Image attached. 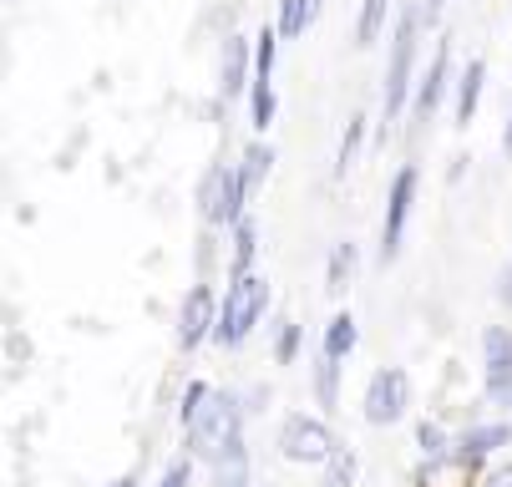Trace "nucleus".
Masks as SVG:
<instances>
[{
  "instance_id": "nucleus-1",
  "label": "nucleus",
  "mask_w": 512,
  "mask_h": 487,
  "mask_svg": "<svg viewBox=\"0 0 512 487\" xmlns=\"http://www.w3.org/2000/svg\"><path fill=\"white\" fill-rule=\"evenodd\" d=\"M426 6H401L396 31H391V56H386V92H381V137L401 122L406 102H411V72H416V51H421V31H426Z\"/></svg>"
},
{
  "instance_id": "nucleus-2",
  "label": "nucleus",
  "mask_w": 512,
  "mask_h": 487,
  "mask_svg": "<svg viewBox=\"0 0 512 487\" xmlns=\"http://www.w3.org/2000/svg\"><path fill=\"white\" fill-rule=\"evenodd\" d=\"M188 452L203 457L208 467L229 462V457H244V406L224 391H213L208 406L188 422Z\"/></svg>"
},
{
  "instance_id": "nucleus-3",
  "label": "nucleus",
  "mask_w": 512,
  "mask_h": 487,
  "mask_svg": "<svg viewBox=\"0 0 512 487\" xmlns=\"http://www.w3.org/2000/svg\"><path fill=\"white\" fill-rule=\"evenodd\" d=\"M264 310H269V285L259 280L254 269H249V274H234L229 295H224V310H218L213 340H218V345H244V340L259 330Z\"/></svg>"
},
{
  "instance_id": "nucleus-4",
  "label": "nucleus",
  "mask_w": 512,
  "mask_h": 487,
  "mask_svg": "<svg viewBox=\"0 0 512 487\" xmlns=\"http://www.w3.org/2000/svg\"><path fill=\"white\" fill-rule=\"evenodd\" d=\"M193 203H198V219L208 229H224V224L234 229L244 219V208H249V193L239 188V168L234 163H208V173L198 178Z\"/></svg>"
},
{
  "instance_id": "nucleus-5",
  "label": "nucleus",
  "mask_w": 512,
  "mask_h": 487,
  "mask_svg": "<svg viewBox=\"0 0 512 487\" xmlns=\"http://www.w3.org/2000/svg\"><path fill=\"white\" fill-rule=\"evenodd\" d=\"M279 31L264 26L254 36V82H249V127L254 132H269L274 117H279V97H274V56H279Z\"/></svg>"
},
{
  "instance_id": "nucleus-6",
  "label": "nucleus",
  "mask_w": 512,
  "mask_h": 487,
  "mask_svg": "<svg viewBox=\"0 0 512 487\" xmlns=\"http://www.w3.org/2000/svg\"><path fill=\"white\" fill-rule=\"evenodd\" d=\"M340 452V437L315 422V416H289L279 427V457L284 462H300V467H315V462H330Z\"/></svg>"
},
{
  "instance_id": "nucleus-7",
  "label": "nucleus",
  "mask_w": 512,
  "mask_h": 487,
  "mask_svg": "<svg viewBox=\"0 0 512 487\" xmlns=\"http://www.w3.org/2000/svg\"><path fill=\"white\" fill-rule=\"evenodd\" d=\"M411 411V376L401 366H381L365 381V422L371 427H396Z\"/></svg>"
},
{
  "instance_id": "nucleus-8",
  "label": "nucleus",
  "mask_w": 512,
  "mask_h": 487,
  "mask_svg": "<svg viewBox=\"0 0 512 487\" xmlns=\"http://www.w3.org/2000/svg\"><path fill=\"white\" fill-rule=\"evenodd\" d=\"M416 188H421V168H416V163L396 168L391 193H386V224H381V264H391V259L401 254V239H406V224H411V208H416Z\"/></svg>"
},
{
  "instance_id": "nucleus-9",
  "label": "nucleus",
  "mask_w": 512,
  "mask_h": 487,
  "mask_svg": "<svg viewBox=\"0 0 512 487\" xmlns=\"http://www.w3.org/2000/svg\"><path fill=\"white\" fill-rule=\"evenodd\" d=\"M218 310H224V300L213 295L208 280H198L183 295V305H178V345H183V351H198V345L218 330Z\"/></svg>"
},
{
  "instance_id": "nucleus-10",
  "label": "nucleus",
  "mask_w": 512,
  "mask_h": 487,
  "mask_svg": "<svg viewBox=\"0 0 512 487\" xmlns=\"http://www.w3.org/2000/svg\"><path fill=\"white\" fill-rule=\"evenodd\" d=\"M249 82H254V41L244 31H229L218 46V102L249 97Z\"/></svg>"
},
{
  "instance_id": "nucleus-11",
  "label": "nucleus",
  "mask_w": 512,
  "mask_h": 487,
  "mask_svg": "<svg viewBox=\"0 0 512 487\" xmlns=\"http://www.w3.org/2000/svg\"><path fill=\"white\" fill-rule=\"evenodd\" d=\"M447 92H452V36L431 51L426 72H421V82H416V97H411L416 122H431V117H436V107L447 102Z\"/></svg>"
},
{
  "instance_id": "nucleus-12",
  "label": "nucleus",
  "mask_w": 512,
  "mask_h": 487,
  "mask_svg": "<svg viewBox=\"0 0 512 487\" xmlns=\"http://www.w3.org/2000/svg\"><path fill=\"white\" fill-rule=\"evenodd\" d=\"M512 442V427L507 422H482V427H467L462 437H457V457H467L472 467L477 462H487L497 447H507Z\"/></svg>"
},
{
  "instance_id": "nucleus-13",
  "label": "nucleus",
  "mask_w": 512,
  "mask_h": 487,
  "mask_svg": "<svg viewBox=\"0 0 512 487\" xmlns=\"http://www.w3.org/2000/svg\"><path fill=\"white\" fill-rule=\"evenodd\" d=\"M482 87H487V61H467L462 72H457V102H452V117H457V127H467L472 117H477V102H482Z\"/></svg>"
},
{
  "instance_id": "nucleus-14",
  "label": "nucleus",
  "mask_w": 512,
  "mask_h": 487,
  "mask_svg": "<svg viewBox=\"0 0 512 487\" xmlns=\"http://www.w3.org/2000/svg\"><path fill=\"white\" fill-rule=\"evenodd\" d=\"M421 487H472V462H467V457L452 462V452H447V457H426Z\"/></svg>"
},
{
  "instance_id": "nucleus-15",
  "label": "nucleus",
  "mask_w": 512,
  "mask_h": 487,
  "mask_svg": "<svg viewBox=\"0 0 512 487\" xmlns=\"http://www.w3.org/2000/svg\"><path fill=\"white\" fill-rule=\"evenodd\" d=\"M234 168H239V188L254 198V193L264 188V178L274 173V148H269V143H249V148H244V158H239Z\"/></svg>"
},
{
  "instance_id": "nucleus-16",
  "label": "nucleus",
  "mask_w": 512,
  "mask_h": 487,
  "mask_svg": "<svg viewBox=\"0 0 512 487\" xmlns=\"http://www.w3.org/2000/svg\"><path fill=\"white\" fill-rule=\"evenodd\" d=\"M391 16V0H360V16H355V51H371L386 31Z\"/></svg>"
},
{
  "instance_id": "nucleus-17",
  "label": "nucleus",
  "mask_w": 512,
  "mask_h": 487,
  "mask_svg": "<svg viewBox=\"0 0 512 487\" xmlns=\"http://www.w3.org/2000/svg\"><path fill=\"white\" fill-rule=\"evenodd\" d=\"M355 340H360V325H355V315H345V310H340V315H330V325H325V340H320V351H325V356H340V361H345V356L355 351Z\"/></svg>"
},
{
  "instance_id": "nucleus-18",
  "label": "nucleus",
  "mask_w": 512,
  "mask_h": 487,
  "mask_svg": "<svg viewBox=\"0 0 512 487\" xmlns=\"http://www.w3.org/2000/svg\"><path fill=\"white\" fill-rule=\"evenodd\" d=\"M254 254H259V224L244 214V219L234 224V259H229V280H234V274H249V269H254Z\"/></svg>"
},
{
  "instance_id": "nucleus-19",
  "label": "nucleus",
  "mask_w": 512,
  "mask_h": 487,
  "mask_svg": "<svg viewBox=\"0 0 512 487\" xmlns=\"http://www.w3.org/2000/svg\"><path fill=\"white\" fill-rule=\"evenodd\" d=\"M315 401H320L325 411L340 406V356H325V351H320V366H315Z\"/></svg>"
},
{
  "instance_id": "nucleus-20",
  "label": "nucleus",
  "mask_w": 512,
  "mask_h": 487,
  "mask_svg": "<svg viewBox=\"0 0 512 487\" xmlns=\"http://www.w3.org/2000/svg\"><path fill=\"white\" fill-rule=\"evenodd\" d=\"M365 112H355L350 122H345V137H340V153H335V178H345L350 168H355V153H360V143H365Z\"/></svg>"
},
{
  "instance_id": "nucleus-21",
  "label": "nucleus",
  "mask_w": 512,
  "mask_h": 487,
  "mask_svg": "<svg viewBox=\"0 0 512 487\" xmlns=\"http://www.w3.org/2000/svg\"><path fill=\"white\" fill-rule=\"evenodd\" d=\"M274 31H279L284 41H300V36L310 31V6H305V0H279V16H274Z\"/></svg>"
},
{
  "instance_id": "nucleus-22",
  "label": "nucleus",
  "mask_w": 512,
  "mask_h": 487,
  "mask_svg": "<svg viewBox=\"0 0 512 487\" xmlns=\"http://www.w3.org/2000/svg\"><path fill=\"white\" fill-rule=\"evenodd\" d=\"M350 269H355V244L350 239H340L335 244V254H330V264H325V290H345L350 285Z\"/></svg>"
},
{
  "instance_id": "nucleus-23",
  "label": "nucleus",
  "mask_w": 512,
  "mask_h": 487,
  "mask_svg": "<svg viewBox=\"0 0 512 487\" xmlns=\"http://www.w3.org/2000/svg\"><path fill=\"white\" fill-rule=\"evenodd\" d=\"M300 345H305V330H300L295 320H279V335H274V361H279V366H295Z\"/></svg>"
},
{
  "instance_id": "nucleus-24",
  "label": "nucleus",
  "mask_w": 512,
  "mask_h": 487,
  "mask_svg": "<svg viewBox=\"0 0 512 487\" xmlns=\"http://www.w3.org/2000/svg\"><path fill=\"white\" fill-rule=\"evenodd\" d=\"M416 447H421L426 457H447V452H457V442L447 437L442 422H421V427H416Z\"/></svg>"
},
{
  "instance_id": "nucleus-25",
  "label": "nucleus",
  "mask_w": 512,
  "mask_h": 487,
  "mask_svg": "<svg viewBox=\"0 0 512 487\" xmlns=\"http://www.w3.org/2000/svg\"><path fill=\"white\" fill-rule=\"evenodd\" d=\"M320 487H355V457L345 452V442H340V452L325 462V477H320Z\"/></svg>"
},
{
  "instance_id": "nucleus-26",
  "label": "nucleus",
  "mask_w": 512,
  "mask_h": 487,
  "mask_svg": "<svg viewBox=\"0 0 512 487\" xmlns=\"http://www.w3.org/2000/svg\"><path fill=\"white\" fill-rule=\"evenodd\" d=\"M213 482H218V487H249V452L218 462V467H213Z\"/></svg>"
},
{
  "instance_id": "nucleus-27",
  "label": "nucleus",
  "mask_w": 512,
  "mask_h": 487,
  "mask_svg": "<svg viewBox=\"0 0 512 487\" xmlns=\"http://www.w3.org/2000/svg\"><path fill=\"white\" fill-rule=\"evenodd\" d=\"M208 396H213V386H208V381H193V386L183 391V406H178V422H183V427H188L193 416L208 406Z\"/></svg>"
},
{
  "instance_id": "nucleus-28",
  "label": "nucleus",
  "mask_w": 512,
  "mask_h": 487,
  "mask_svg": "<svg viewBox=\"0 0 512 487\" xmlns=\"http://www.w3.org/2000/svg\"><path fill=\"white\" fill-rule=\"evenodd\" d=\"M188 482H193V462H188V457H178V462L163 472V482H158V487H188Z\"/></svg>"
},
{
  "instance_id": "nucleus-29",
  "label": "nucleus",
  "mask_w": 512,
  "mask_h": 487,
  "mask_svg": "<svg viewBox=\"0 0 512 487\" xmlns=\"http://www.w3.org/2000/svg\"><path fill=\"white\" fill-rule=\"evenodd\" d=\"M487 487H512V462L492 467V472H487Z\"/></svg>"
},
{
  "instance_id": "nucleus-30",
  "label": "nucleus",
  "mask_w": 512,
  "mask_h": 487,
  "mask_svg": "<svg viewBox=\"0 0 512 487\" xmlns=\"http://www.w3.org/2000/svg\"><path fill=\"white\" fill-rule=\"evenodd\" d=\"M502 153L512 158V102H507V127H502Z\"/></svg>"
},
{
  "instance_id": "nucleus-31",
  "label": "nucleus",
  "mask_w": 512,
  "mask_h": 487,
  "mask_svg": "<svg viewBox=\"0 0 512 487\" xmlns=\"http://www.w3.org/2000/svg\"><path fill=\"white\" fill-rule=\"evenodd\" d=\"M421 6H426V21L436 26V16H442V6H447V0H421Z\"/></svg>"
},
{
  "instance_id": "nucleus-32",
  "label": "nucleus",
  "mask_w": 512,
  "mask_h": 487,
  "mask_svg": "<svg viewBox=\"0 0 512 487\" xmlns=\"http://www.w3.org/2000/svg\"><path fill=\"white\" fill-rule=\"evenodd\" d=\"M305 6H310V21H315V16L325 11V0H305Z\"/></svg>"
},
{
  "instance_id": "nucleus-33",
  "label": "nucleus",
  "mask_w": 512,
  "mask_h": 487,
  "mask_svg": "<svg viewBox=\"0 0 512 487\" xmlns=\"http://www.w3.org/2000/svg\"><path fill=\"white\" fill-rule=\"evenodd\" d=\"M107 487H137V477H117V482H107Z\"/></svg>"
}]
</instances>
